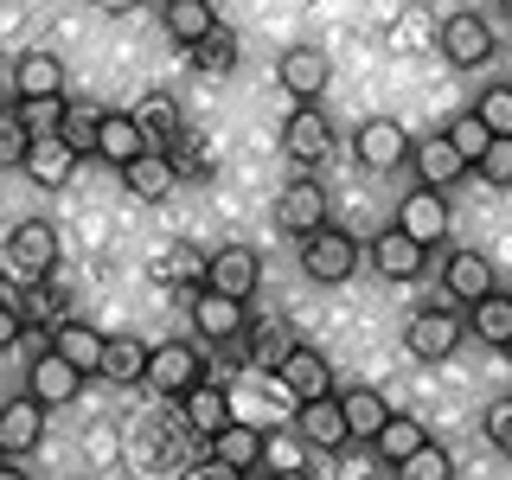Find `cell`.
Returning a JSON list of instances; mask_svg holds the SVG:
<instances>
[{
  "mask_svg": "<svg viewBox=\"0 0 512 480\" xmlns=\"http://www.w3.org/2000/svg\"><path fill=\"white\" fill-rule=\"evenodd\" d=\"M282 154L295 160V167H314V160H327V154H333V122L320 116V103L295 109V116L282 122Z\"/></svg>",
  "mask_w": 512,
  "mask_h": 480,
  "instance_id": "8fae6325",
  "label": "cell"
},
{
  "mask_svg": "<svg viewBox=\"0 0 512 480\" xmlns=\"http://www.w3.org/2000/svg\"><path fill=\"white\" fill-rule=\"evenodd\" d=\"M160 26H167V39L199 45L205 32H218V13H212V0H167V7H160Z\"/></svg>",
  "mask_w": 512,
  "mask_h": 480,
  "instance_id": "83f0119b",
  "label": "cell"
},
{
  "mask_svg": "<svg viewBox=\"0 0 512 480\" xmlns=\"http://www.w3.org/2000/svg\"><path fill=\"white\" fill-rule=\"evenodd\" d=\"M397 480H455V461H448V448L423 442L410 461H397Z\"/></svg>",
  "mask_w": 512,
  "mask_h": 480,
  "instance_id": "8d00e7d4",
  "label": "cell"
},
{
  "mask_svg": "<svg viewBox=\"0 0 512 480\" xmlns=\"http://www.w3.org/2000/svg\"><path fill=\"white\" fill-rule=\"evenodd\" d=\"M186 64H192V71H205V77H224V71H231V64H237V39H231V32H205V39L199 45H186Z\"/></svg>",
  "mask_w": 512,
  "mask_h": 480,
  "instance_id": "e575fe53",
  "label": "cell"
},
{
  "mask_svg": "<svg viewBox=\"0 0 512 480\" xmlns=\"http://www.w3.org/2000/svg\"><path fill=\"white\" fill-rule=\"evenodd\" d=\"M122 180L141 205H160V199L180 192V167H173V154H141L135 167H122Z\"/></svg>",
  "mask_w": 512,
  "mask_h": 480,
  "instance_id": "7402d4cb",
  "label": "cell"
},
{
  "mask_svg": "<svg viewBox=\"0 0 512 480\" xmlns=\"http://www.w3.org/2000/svg\"><path fill=\"white\" fill-rule=\"evenodd\" d=\"M90 7H103V13H109V20H122V13H135V7H141V0H90Z\"/></svg>",
  "mask_w": 512,
  "mask_h": 480,
  "instance_id": "ee69618b",
  "label": "cell"
},
{
  "mask_svg": "<svg viewBox=\"0 0 512 480\" xmlns=\"http://www.w3.org/2000/svg\"><path fill=\"white\" fill-rule=\"evenodd\" d=\"M276 384L295 397V404H308V397H333V365L320 359L314 346H295V352L276 365Z\"/></svg>",
  "mask_w": 512,
  "mask_h": 480,
  "instance_id": "5bb4252c",
  "label": "cell"
},
{
  "mask_svg": "<svg viewBox=\"0 0 512 480\" xmlns=\"http://www.w3.org/2000/svg\"><path fill=\"white\" fill-rule=\"evenodd\" d=\"M301 269H308V282L340 288L352 269H359V237H346L340 224H320V231L301 237Z\"/></svg>",
  "mask_w": 512,
  "mask_h": 480,
  "instance_id": "6da1fadb",
  "label": "cell"
},
{
  "mask_svg": "<svg viewBox=\"0 0 512 480\" xmlns=\"http://www.w3.org/2000/svg\"><path fill=\"white\" fill-rule=\"evenodd\" d=\"M148 365H154L148 340H135V333H109V346H103V378L109 384H148Z\"/></svg>",
  "mask_w": 512,
  "mask_h": 480,
  "instance_id": "cb8c5ba5",
  "label": "cell"
},
{
  "mask_svg": "<svg viewBox=\"0 0 512 480\" xmlns=\"http://www.w3.org/2000/svg\"><path fill=\"white\" fill-rule=\"evenodd\" d=\"M180 410H186V429H199L205 442H212L218 429H231V423H237L231 391H218V384H199V391H186V397H180Z\"/></svg>",
  "mask_w": 512,
  "mask_h": 480,
  "instance_id": "d4e9b609",
  "label": "cell"
},
{
  "mask_svg": "<svg viewBox=\"0 0 512 480\" xmlns=\"http://www.w3.org/2000/svg\"><path fill=\"white\" fill-rule=\"evenodd\" d=\"M77 160H84V154H77L71 148V141H64V135H45V141H32V148H26V180L32 186H45V192H58L64 180H71V173H77Z\"/></svg>",
  "mask_w": 512,
  "mask_h": 480,
  "instance_id": "ac0fdd59",
  "label": "cell"
},
{
  "mask_svg": "<svg viewBox=\"0 0 512 480\" xmlns=\"http://www.w3.org/2000/svg\"><path fill=\"white\" fill-rule=\"evenodd\" d=\"M448 224H455V212H448V192H436V186H416V192L397 199V231H410L423 250L442 244Z\"/></svg>",
  "mask_w": 512,
  "mask_h": 480,
  "instance_id": "ba28073f",
  "label": "cell"
},
{
  "mask_svg": "<svg viewBox=\"0 0 512 480\" xmlns=\"http://www.w3.org/2000/svg\"><path fill=\"white\" fill-rule=\"evenodd\" d=\"M500 352H506V359H512V340H506V346H500Z\"/></svg>",
  "mask_w": 512,
  "mask_h": 480,
  "instance_id": "7dc6e473",
  "label": "cell"
},
{
  "mask_svg": "<svg viewBox=\"0 0 512 480\" xmlns=\"http://www.w3.org/2000/svg\"><path fill=\"white\" fill-rule=\"evenodd\" d=\"M487 442L500 448V455H512V397H500V404H487Z\"/></svg>",
  "mask_w": 512,
  "mask_h": 480,
  "instance_id": "60d3db41",
  "label": "cell"
},
{
  "mask_svg": "<svg viewBox=\"0 0 512 480\" xmlns=\"http://www.w3.org/2000/svg\"><path fill=\"white\" fill-rule=\"evenodd\" d=\"M39 436H45V404L39 397H13L7 410H0V455L7 461H20L26 448H39Z\"/></svg>",
  "mask_w": 512,
  "mask_h": 480,
  "instance_id": "2e32d148",
  "label": "cell"
},
{
  "mask_svg": "<svg viewBox=\"0 0 512 480\" xmlns=\"http://www.w3.org/2000/svg\"><path fill=\"white\" fill-rule=\"evenodd\" d=\"M13 96H64V64L52 52H26L13 64Z\"/></svg>",
  "mask_w": 512,
  "mask_h": 480,
  "instance_id": "f1b7e54d",
  "label": "cell"
},
{
  "mask_svg": "<svg viewBox=\"0 0 512 480\" xmlns=\"http://www.w3.org/2000/svg\"><path fill=\"white\" fill-rule=\"evenodd\" d=\"M263 461H269V474L301 468V442H295V436H269V442H263Z\"/></svg>",
  "mask_w": 512,
  "mask_h": 480,
  "instance_id": "b9f144b4",
  "label": "cell"
},
{
  "mask_svg": "<svg viewBox=\"0 0 512 480\" xmlns=\"http://www.w3.org/2000/svg\"><path fill=\"white\" fill-rule=\"evenodd\" d=\"M276 84L295 96V109H308V103H320V96H327V84H333V58L320 52V45H288V52L276 58Z\"/></svg>",
  "mask_w": 512,
  "mask_h": 480,
  "instance_id": "7a4b0ae2",
  "label": "cell"
},
{
  "mask_svg": "<svg viewBox=\"0 0 512 480\" xmlns=\"http://www.w3.org/2000/svg\"><path fill=\"white\" fill-rule=\"evenodd\" d=\"M128 116L141 122V135H148V148H154V154H167L173 141L186 135V128H180V103H173L167 90H148V96H141L135 109H128Z\"/></svg>",
  "mask_w": 512,
  "mask_h": 480,
  "instance_id": "44dd1931",
  "label": "cell"
},
{
  "mask_svg": "<svg viewBox=\"0 0 512 480\" xmlns=\"http://www.w3.org/2000/svg\"><path fill=\"white\" fill-rule=\"evenodd\" d=\"M244 327H250V314H244L237 295H218V288H199V295H192V333H199V340H237Z\"/></svg>",
  "mask_w": 512,
  "mask_h": 480,
  "instance_id": "4fadbf2b",
  "label": "cell"
},
{
  "mask_svg": "<svg viewBox=\"0 0 512 480\" xmlns=\"http://www.w3.org/2000/svg\"><path fill=\"white\" fill-rule=\"evenodd\" d=\"M84 378H90V372H77V365L64 359L58 346H45L39 359L26 365V391L39 397L45 410H64V404H77V391H84Z\"/></svg>",
  "mask_w": 512,
  "mask_h": 480,
  "instance_id": "5b68a950",
  "label": "cell"
},
{
  "mask_svg": "<svg viewBox=\"0 0 512 480\" xmlns=\"http://www.w3.org/2000/svg\"><path fill=\"white\" fill-rule=\"evenodd\" d=\"M474 116L493 128V141H512V84H493V90H480Z\"/></svg>",
  "mask_w": 512,
  "mask_h": 480,
  "instance_id": "74e56055",
  "label": "cell"
},
{
  "mask_svg": "<svg viewBox=\"0 0 512 480\" xmlns=\"http://www.w3.org/2000/svg\"><path fill=\"white\" fill-rule=\"evenodd\" d=\"M295 429H301V442H314V448H340L352 442V429H346V410H340V391L333 397H308L301 404V416H295Z\"/></svg>",
  "mask_w": 512,
  "mask_h": 480,
  "instance_id": "e0dca14e",
  "label": "cell"
},
{
  "mask_svg": "<svg viewBox=\"0 0 512 480\" xmlns=\"http://www.w3.org/2000/svg\"><path fill=\"white\" fill-rule=\"evenodd\" d=\"M436 45H442V58L455 64V71H474V64L493 58V26L480 20V13H448L436 26Z\"/></svg>",
  "mask_w": 512,
  "mask_h": 480,
  "instance_id": "8992f818",
  "label": "cell"
},
{
  "mask_svg": "<svg viewBox=\"0 0 512 480\" xmlns=\"http://www.w3.org/2000/svg\"><path fill=\"white\" fill-rule=\"evenodd\" d=\"M269 480H314L308 468H288V474H269Z\"/></svg>",
  "mask_w": 512,
  "mask_h": 480,
  "instance_id": "f6af8a7d",
  "label": "cell"
},
{
  "mask_svg": "<svg viewBox=\"0 0 512 480\" xmlns=\"http://www.w3.org/2000/svg\"><path fill=\"white\" fill-rule=\"evenodd\" d=\"M148 384L160 397H186L205 384V352L192 340H160L154 346V365H148Z\"/></svg>",
  "mask_w": 512,
  "mask_h": 480,
  "instance_id": "277c9868",
  "label": "cell"
},
{
  "mask_svg": "<svg viewBox=\"0 0 512 480\" xmlns=\"http://www.w3.org/2000/svg\"><path fill=\"white\" fill-rule=\"evenodd\" d=\"M480 180H487V186H512V141H493V148H487V160H480Z\"/></svg>",
  "mask_w": 512,
  "mask_h": 480,
  "instance_id": "ab89813d",
  "label": "cell"
},
{
  "mask_svg": "<svg viewBox=\"0 0 512 480\" xmlns=\"http://www.w3.org/2000/svg\"><path fill=\"white\" fill-rule=\"evenodd\" d=\"M192 480H244V468H231V461H218V455H205L199 468H192Z\"/></svg>",
  "mask_w": 512,
  "mask_h": 480,
  "instance_id": "7bdbcfd3",
  "label": "cell"
},
{
  "mask_svg": "<svg viewBox=\"0 0 512 480\" xmlns=\"http://www.w3.org/2000/svg\"><path fill=\"white\" fill-rule=\"evenodd\" d=\"M442 288H448V295H461V301L474 308V301H480V295H493L500 282H493V263H487L480 250H455V256L442 263Z\"/></svg>",
  "mask_w": 512,
  "mask_h": 480,
  "instance_id": "603a6c76",
  "label": "cell"
},
{
  "mask_svg": "<svg viewBox=\"0 0 512 480\" xmlns=\"http://www.w3.org/2000/svg\"><path fill=\"white\" fill-rule=\"evenodd\" d=\"M256 282H263V256H256L250 244H224V250L205 256V288H218V295L250 301Z\"/></svg>",
  "mask_w": 512,
  "mask_h": 480,
  "instance_id": "9c48e42d",
  "label": "cell"
},
{
  "mask_svg": "<svg viewBox=\"0 0 512 480\" xmlns=\"http://www.w3.org/2000/svg\"><path fill=\"white\" fill-rule=\"evenodd\" d=\"M500 7H512V0H500Z\"/></svg>",
  "mask_w": 512,
  "mask_h": 480,
  "instance_id": "c3c4849f",
  "label": "cell"
},
{
  "mask_svg": "<svg viewBox=\"0 0 512 480\" xmlns=\"http://www.w3.org/2000/svg\"><path fill=\"white\" fill-rule=\"evenodd\" d=\"M288 352H295V340H288L282 327H269V333H256V346H250V365H256V372H276V365L288 359Z\"/></svg>",
  "mask_w": 512,
  "mask_h": 480,
  "instance_id": "f35d334b",
  "label": "cell"
},
{
  "mask_svg": "<svg viewBox=\"0 0 512 480\" xmlns=\"http://www.w3.org/2000/svg\"><path fill=\"white\" fill-rule=\"evenodd\" d=\"M148 148V135H141V122L128 116V109H103V148H96V160H109V167H135Z\"/></svg>",
  "mask_w": 512,
  "mask_h": 480,
  "instance_id": "ffe728a7",
  "label": "cell"
},
{
  "mask_svg": "<svg viewBox=\"0 0 512 480\" xmlns=\"http://www.w3.org/2000/svg\"><path fill=\"white\" fill-rule=\"evenodd\" d=\"M263 429H256V423H231V429H218V436H212V455L218 461H231V468H256V461H263Z\"/></svg>",
  "mask_w": 512,
  "mask_h": 480,
  "instance_id": "4dcf8cb0",
  "label": "cell"
},
{
  "mask_svg": "<svg viewBox=\"0 0 512 480\" xmlns=\"http://www.w3.org/2000/svg\"><path fill=\"white\" fill-rule=\"evenodd\" d=\"M423 263H429V250L416 244L410 231H397V224L372 237V269H378L384 282H416V276H423Z\"/></svg>",
  "mask_w": 512,
  "mask_h": 480,
  "instance_id": "9a60e30c",
  "label": "cell"
},
{
  "mask_svg": "<svg viewBox=\"0 0 512 480\" xmlns=\"http://www.w3.org/2000/svg\"><path fill=\"white\" fill-rule=\"evenodd\" d=\"M423 442H429V429L416 423V416H397V410H391V423H384L378 436H372L378 461H391V468H397V461H410V455H416V448H423Z\"/></svg>",
  "mask_w": 512,
  "mask_h": 480,
  "instance_id": "1f68e13d",
  "label": "cell"
},
{
  "mask_svg": "<svg viewBox=\"0 0 512 480\" xmlns=\"http://www.w3.org/2000/svg\"><path fill=\"white\" fill-rule=\"evenodd\" d=\"M410 160H416V180H423V186H436V192H448V186H461V180H468V160L455 154V141H448V135L416 141Z\"/></svg>",
  "mask_w": 512,
  "mask_h": 480,
  "instance_id": "d6986e66",
  "label": "cell"
},
{
  "mask_svg": "<svg viewBox=\"0 0 512 480\" xmlns=\"http://www.w3.org/2000/svg\"><path fill=\"white\" fill-rule=\"evenodd\" d=\"M340 410H346L352 442H372L378 429L391 423V404H384V391H372V384H352V391H340Z\"/></svg>",
  "mask_w": 512,
  "mask_h": 480,
  "instance_id": "4316f807",
  "label": "cell"
},
{
  "mask_svg": "<svg viewBox=\"0 0 512 480\" xmlns=\"http://www.w3.org/2000/svg\"><path fill=\"white\" fill-rule=\"evenodd\" d=\"M64 116H71V109H64V96H20V109H13V122H20L32 141L58 135V128H64Z\"/></svg>",
  "mask_w": 512,
  "mask_h": 480,
  "instance_id": "d6a6232c",
  "label": "cell"
},
{
  "mask_svg": "<svg viewBox=\"0 0 512 480\" xmlns=\"http://www.w3.org/2000/svg\"><path fill=\"white\" fill-rule=\"evenodd\" d=\"M64 141H71L77 154H96L103 148V109H90V103H77L71 116H64V128H58Z\"/></svg>",
  "mask_w": 512,
  "mask_h": 480,
  "instance_id": "d590c367",
  "label": "cell"
},
{
  "mask_svg": "<svg viewBox=\"0 0 512 480\" xmlns=\"http://www.w3.org/2000/svg\"><path fill=\"white\" fill-rule=\"evenodd\" d=\"M7 263H13V276H26V282L58 276V231H52L45 218L13 224V237H7Z\"/></svg>",
  "mask_w": 512,
  "mask_h": 480,
  "instance_id": "3957f363",
  "label": "cell"
},
{
  "mask_svg": "<svg viewBox=\"0 0 512 480\" xmlns=\"http://www.w3.org/2000/svg\"><path fill=\"white\" fill-rule=\"evenodd\" d=\"M0 480H26V474H20V461H7V468H0Z\"/></svg>",
  "mask_w": 512,
  "mask_h": 480,
  "instance_id": "bcb514c9",
  "label": "cell"
},
{
  "mask_svg": "<svg viewBox=\"0 0 512 480\" xmlns=\"http://www.w3.org/2000/svg\"><path fill=\"white\" fill-rule=\"evenodd\" d=\"M404 160H410V135H404V122H391V116L359 122V167H365V173H397Z\"/></svg>",
  "mask_w": 512,
  "mask_h": 480,
  "instance_id": "30bf717a",
  "label": "cell"
},
{
  "mask_svg": "<svg viewBox=\"0 0 512 480\" xmlns=\"http://www.w3.org/2000/svg\"><path fill=\"white\" fill-rule=\"evenodd\" d=\"M442 135H448V141H455V154H461V160H468V173H474V167H480V160H487V148H493V128H487V122H480V116H474V109H461V116H455V122H448V128H442Z\"/></svg>",
  "mask_w": 512,
  "mask_h": 480,
  "instance_id": "836d02e7",
  "label": "cell"
},
{
  "mask_svg": "<svg viewBox=\"0 0 512 480\" xmlns=\"http://www.w3.org/2000/svg\"><path fill=\"white\" fill-rule=\"evenodd\" d=\"M461 333H468V320H461L455 308H423V314H410V359H423V365H442L448 352L461 346Z\"/></svg>",
  "mask_w": 512,
  "mask_h": 480,
  "instance_id": "52a82bcc",
  "label": "cell"
},
{
  "mask_svg": "<svg viewBox=\"0 0 512 480\" xmlns=\"http://www.w3.org/2000/svg\"><path fill=\"white\" fill-rule=\"evenodd\" d=\"M276 224H282L288 237L320 231V224H327V192H320L308 173H301V180H288V186L276 192Z\"/></svg>",
  "mask_w": 512,
  "mask_h": 480,
  "instance_id": "7c38bea8",
  "label": "cell"
},
{
  "mask_svg": "<svg viewBox=\"0 0 512 480\" xmlns=\"http://www.w3.org/2000/svg\"><path fill=\"white\" fill-rule=\"evenodd\" d=\"M52 346L77 365V372L103 378V346H109V340H103L96 327H84V320H58V327H52Z\"/></svg>",
  "mask_w": 512,
  "mask_h": 480,
  "instance_id": "484cf974",
  "label": "cell"
},
{
  "mask_svg": "<svg viewBox=\"0 0 512 480\" xmlns=\"http://www.w3.org/2000/svg\"><path fill=\"white\" fill-rule=\"evenodd\" d=\"M468 333H474V340H487V346H506L512 340V295H500V288L480 295L474 308H468Z\"/></svg>",
  "mask_w": 512,
  "mask_h": 480,
  "instance_id": "f546056e",
  "label": "cell"
}]
</instances>
